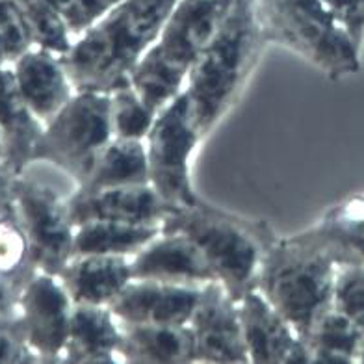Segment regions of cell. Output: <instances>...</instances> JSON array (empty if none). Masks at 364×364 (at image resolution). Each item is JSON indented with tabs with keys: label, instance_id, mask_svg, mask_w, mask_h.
Wrapping results in <instances>:
<instances>
[{
	"label": "cell",
	"instance_id": "1",
	"mask_svg": "<svg viewBox=\"0 0 364 364\" xmlns=\"http://www.w3.org/2000/svg\"><path fill=\"white\" fill-rule=\"evenodd\" d=\"M177 0H123L75 38L63 68L77 91L112 93L130 84V75L159 39Z\"/></svg>",
	"mask_w": 364,
	"mask_h": 364
},
{
	"label": "cell",
	"instance_id": "2",
	"mask_svg": "<svg viewBox=\"0 0 364 364\" xmlns=\"http://www.w3.org/2000/svg\"><path fill=\"white\" fill-rule=\"evenodd\" d=\"M255 0H232L186 80L193 125L205 141L238 102L264 50Z\"/></svg>",
	"mask_w": 364,
	"mask_h": 364
},
{
	"label": "cell",
	"instance_id": "3",
	"mask_svg": "<svg viewBox=\"0 0 364 364\" xmlns=\"http://www.w3.org/2000/svg\"><path fill=\"white\" fill-rule=\"evenodd\" d=\"M162 230L190 236L235 301L257 287L264 257L279 238L264 220L223 210L203 197L196 205L175 208Z\"/></svg>",
	"mask_w": 364,
	"mask_h": 364
},
{
	"label": "cell",
	"instance_id": "4",
	"mask_svg": "<svg viewBox=\"0 0 364 364\" xmlns=\"http://www.w3.org/2000/svg\"><path fill=\"white\" fill-rule=\"evenodd\" d=\"M232 0H177L159 39L130 75V86L159 114L186 87L188 75L216 34Z\"/></svg>",
	"mask_w": 364,
	"mask_h": 364
},
{
	"label": "cell",
	"instance_id": "5",
	"mask_svg": "<svg viewBox=\"0 0 364 364\" xmlns=\"http://www.w3.org/2000/svg\"><path fill=\"white\" fill-rule=\"evenodd\" d=\"M336 268L326 253L284 236L264 257L257 288L305 342L333 309Z\"/></svg>",
	"mask_w": 364,
	"mask_h": 364
},
{
	"label": "cell",
	"instance_id": "6",
	"mask_svg": "<svg viewBox=\"0 0 364 364\" xmlns=\"http://www.w3.org/2000/svg\"><path fill=\"white\" fill-rule=\"evenodd\" d=\"M255 6L264 41L288 48L329 80L350 78L363 68V50L316 0H255Z\"/></svg>",
	"mask_w": 364,
	"mask_h": 364
},
{
	"label": "cell",
	"instance_id": "7",
	"mask_svg": "<svg viewBox=\"0 0 364 364\" xmlns=\"http://www.w3.org/2000/svg\"><path fill=\"white\" fill-rule=\"evenodd\" d=\"M112 139L110 93L77 91L45 125L34 149V162L53 164L78 186Z\"/></svg>",
	"mask_w": 364,
	"mask_h": 364
},
{
	"label": "cell",
	"instance_id": "8",
	"mask_svg": "<svg viewBox=\"0 0 364 364\" xmlns=\"http://www.w3.org/2000/svg\"><path fill=\"white\" fill-rule=\"evenodd\" d=\"M145 141L149 184L173 208L196 205L201 197L192 178V156L203 139L182 91L156 114Z\"/></svg>",
	"mask_w": 364,
	"mask_h": 364
},
{
	"label": "cell",
	"instance_id": "9",
	"mask_svg": "<svg viewBox=\"0 0 364 364\" xmlns=\"http://www.w3.org/2000/svg\"><path fill=\"white\" fill-rule=\"evenodd\" d=\"M14 205L34 268L58 275L73 259L75 225L69 220L68 199L45 182L21 173L15 181Z\"/></svg>",
	"mask_w": 364,
	"mask_h": 364
},
{
	"label": "cell",
	"instance_id": "10",
	"mask_svg": "<svg viewBox=\"0 0 364 364\" xmlns=\"http://www.w3.org/2000/svg\"><path fill=\"white\" fill-rule=\"evenodd\" d=\"M73 307L71 296L54 273L36 269L24 283L17 312L39 363H63Z\"/></svg>",
	"mask_w": 364,
	"mask_h": 364
},
{
	"label": "cell",
	"instance_id": "11",
	"mask_svg": "<svg viewBox=\"0 0 364 364\" xmlns=\"http://www.w3.org/2000/svg\"><path fill=\"white\" fill-rule=\"evenodd\" d=\"M188 326L196 344V363H250L238 301L229 296L220 281L203 284L201 297Z\"/></svg>",
	"mask_w": 364,
	"mask_h": 364
},
{
	"label": "cell",
	"instance_id": "12",
	"mask_svg": "<svg viewBox=\"0 0 364 364\" xmlns=\"http://www.w3.org/2000/svg\"><path fill=\"white\" fill-rule=\"evenodd\" d=\"M238 309L251 364L311 363L307 344L259 288L245 294Z\"/></svg>",
	"mask_w": 364,
	"mask_h": 364
},
{
	"label": "cell",
	"instance_id": "13",
	"mask_svg": "<svg viewBox=\"0 0 364 364\" xmlns=\"http://www.w3.org/2000/svg\"><path fill=\"white\" fill-rule=\"evenodd\" d=\"M203 287L159 281H130L110 311L121 326H188Z\"/></svg>",
	"mask_w": 364,
	"mask_h": 364
},
{
	"label": "cell",
	"instance_id": "14",
	"mask_svg": "<svg viewBox=\"0 0 364 364\" xmlns=\"http://www.w3.org/2000/svg\"><path fill=\"white\" fill-rule=\"evenodd\" d=\"M175 210L151 184L119 186L99 192H75L68 197L69 220L75 227L86 221H119L134 225H162Z\"/></svg>",
	"mask_w": 364,
	"mask_h": 364
},
{
	"label": "cell",
	"instance_id": "15",
	"mask_svg": "<svg viewBox=\"0 0 364 364\" xmlns=\"http://www.w3.org/2000/svg\"><path fill=\"white\" fill-rule=\"evenodd\" d=\"M132 281L203 284L218 281L201 247L182 232H160L130 257Z\"/></svg>",
	"mask_w": 364,
	"mask_h": 364
},
{
	"label": "cell",
	"instance_id": "16",
	"mask_svg": "<svg viewBox=\"0 0 364 364\" xmlns=\"http://www.w3.org/2000/svg\"><path fill=\"white\" fill-rule=\"evenodd\" d=\"M21 95L43 125L53 119L77 93L62 56L48 48L32 47L11 63Z\"/></svg>",
	"mask_w": 364,
	"mask_h": 364
},
{
	"label": "cell",
	"instance_id": "17",
	"mask_svg": "<svg viewBox=\"0 0 364 364\" xmlns=\"http://www.w3.org/2000/svg\"><path fill=\"white\" fill-rule=\"evenodd\" d=\"M290 236L326 253L336 266L364 264V192L348 196L307 229Z\"/></svg>",
	"mask_w": 364,
	"mask_h": 364
},
{
	"label": "cell",
	"instance_id": "18",
	"mask_svg": "<svg viewBox=\"0 0 364 364\" xmlns=\"http://www.w3.org/2000/svg\"><path fill=\"white\" fill-rule=\"evenodd\" d=\"M58 277L77 305L110 307L132 281L130 257L121 255H77Z\"/></svg>",
	"mask_w": 364,
	"mask_h": 364
},
{
	"label": "cell",
	"instance_id": "19",
	"mask_svg": "<svg viewBox=\"0 0 364 364\" xmlns=\"http://www.w3.org/2000/svg\"><path fill=\"white\" fill-rule=\"evenodd\" d=\"M45 125L21 95L11 65L0 68V136L2 160L15 173H24L34 162V149Z\"/></svg>",
	"mask_w": 364,
	"mask_h": 364
},
{
	"label": "cell",
	"instance_id": "20",
	"mask_svg": "<svg viewBox=\"0 0 364 364\" xmlns=\"http://www.w3.org/2000/svg\"><path fill=\"white\" fill-rule=\"evenodd\" d=\"M121 336L123 327L110 307L75 303L63 363H119Z\"/></svg>",
	"mask_w": 364,
	"mask_h": 364
},
{
	"label": "cell",
	"instance_id": "21",
	"mask_svg": "<svg viewBox=\"0 0 364 364\" xmlns=\"http://www.w3.org/2000/svg\"><path fill=\"white\" fill-rule=\"evenodd\" d=\"M119 363L190 364L196 344L190 326H121Z\"/></svg>",
	"mask_w": 364,
	"mask_h": 364
},
{
	"label": "cell",
	"instance_id": "22",
	"mask_svg": "<svg viewBox=\"0 0 364 364\" xmlns=\"http://www.w3.org/2000/svg\"><path fill=\"white\" fill-rule=\"evenodd\" d=\"M149 184L147 153L141 139L114 138L99 154L90 175L77 186L78 192Z\"/></svg>",
	"mask_w": 364,
	"mask_h": 364
},
{
	"label": "cell",
	"instance_id": "23",
	"mask_svg": "<svg viewBox=\"0 0 364 364\" xmlns=\"http://www.w3.org/2000/svg\"><path fill=\"white\" fill-rule=\"evenodd\" d=\"M162 232V225H134L119 221H86L75 227L73 257L121 255L132 257Z\"/></svg>",
	"mask_w": 364,
	"mask_h": 364
},
{
	"label": "cell",
	"instance_id": "24",
	"mask_svg": "<svg viewBox=\"0 0 364 364\" xmlns=\"http://www.w3.org/2000/svg\"><path fill=\"white\" fill-rule=\"evenodd\" d=\"M311 363L353 364L359 363L364 333L335 307L323 314L305 341Z\"/></svg>",
	"mask_w": 364,
	"mask_h": 364
},
{
	"label": "cell",
	"instance_id": "25",
	"mask_svg": "<svg viewBox=\"0 0 364 364\" xmlns=\"http://www.w3.org/2000/svg\"><path fill=\"white\" fill-rule=\"evenodd\" d=\"M11 2L23 14L34 38V45L48 48L60 56L69 53L75 38L69 32L62 15L48 4V0H11Z\"/></svg>",
	"mask_w": 364,
	"mask_h": 364
},
{
	"label": "cell",
	"instance_id": "26",
	"mask_svg": "<svg viewBox=\"0 0 364 364\" xmlns=\"http://www.w3.org/2000/svg\"><path fill=\"white\" fill-rule=\"evenodd\" d=\"M112 95V129L114 138L121 139H141L147 138L149 130L153 127L156 114H154L136 93L130 84L117 87Z\"/></svg>",
	"mask_w": 364,
	"mask_h": 364
},
{
	"label": "cell",
	"instance_id": "27",
	"mask_svg": "<svg viewBox=\"0 0 364 364\" xmlns=\"http://www.w3.org/2000/svg\"><path fill=\"white\" fill-rule=\"evenodd\" d=\"M333 307L364 333V264H344L336 268Z\"/></svg>",
	"mask_w": 364,
	"mask_h": 364
},
{
	"label": "cell",
	"instance_id": "28",
	"mask_svg": "<svg viewBox=\"0 0 364 364\" xmlns=\"http://www.w3.org/2000/svg\"><path fill=\"white\" fill-rule=\"evenodd\" d=\"M0 273L28 279L36 273L30 260L28 240L17 218L0 220Z\"/></svg>",
	"mask_w": 364,
	"mask_h": 364
},
{
	"label": "cell",
	"instance_id": "29",
	"mask_svg": "<svg viewBox=\"0 0 364 364\" xmlns=\"http://www.w3.org/2000/svg\"><path fill=\"white\" fill-rule=\"evenodd\" d=\"M0 38L4 41L11 63L34 45L28 24L11 0H0Z\"/></svg>",
	"mask_w": 364,
	"mask_h": 364
},
{
	"label": "cell",
	"instance_id": "30",
	"mask_svg": "<svg viewBox=\"0 0 364 364\" xmlns=\"http://www.w3.org/2000/svg\"><path fill=\"white\" fill-rule=\"evenodd\" d=\"M39 363L26 341L19 312L15 316L0 320V364H32Z\"/></svg>",
	"mask_w": 364,
	"mask_h": 364
},
{
	"label": "cell",
	"instance_id": "31",
	"mask_svg": "<svg viewBox=\"0 0 364 364\" xmlns=\"http://www.w3.org/2000/svg\"><path fill=\"white\" fill-rule=\"evenodd\" d=\"M121 2L123 0H77V14H75L73 23L69 24L73 38L86 32L90 26H93L97 21H101L108 11L114 10Z\"/></svg>",
	"mask_w": 364,
	"mask_h": 364
},
{
	"label": "cell",
	"instance_id": "32",
	"mask_svg": "<svg viewBox=\"0 0 364 364\" xmlns=\"http://www.w3.org/2000/svg\"><path fill=\"white\" fill-rule=\"evenodd\" d=\"M28 279L0 273V320L17 314V311H19L21 290H23L24 283Z\"/></svg>",
	"mask_w": 364,
	"mask_h": 364
},
{
	"label": "cell",
	"instance_id": "33",
	"mask_svg": "<svg viewBox=\"0 0 364 364\" xmlns=\"http://www.w3.org/2000/svg\"><path fill=\"white\" fill-rule=\"evenodd\" d=\"M344 6V28L353 43L363 50L364 47V0H342Z\"/></svg>",
	"mask_w": 364,
	"mask_h": 364
},
{
	"label": "cell",
	"instance_id": "34",
	"mask_svg": "<svg viewBox=\"0 0 364 364\" xmlns=\"http://www.w3.org/2000/svg\"><path fill=\"white\" fill-rule=\"evenodd\" d=\"M19 177V173L0 159V220L15 218V205H14V190L15 181Z\"/></svg>",
	"mask_w": 364,
	"mask_h": 364
},
{
	"label": "cell",
	"instance_id": "35",
	"mask_svg": "<svg viewBox=\"0 0 364 364\" xmlns=\"http://www.w3.org/2000/svg\"><path fill=\"white\" fill-rule=\"evenodd\" d=\"M48 4L53 6L54 10L58 11V14L62 15V19L65 21V24L73 23V19H75V14H77V0H48ZM71 32V30H69Z\"/></svg>",
	"mask_w": 364,
	"mask_h": 364
},
{
	"label": "cell",
	"instance_id": "36",
	"mask_svg": "<svg viewBox=\"0 0 364 364\" xmlns=\"http://www.w3.org/2000/svg\"><path fill=\"white\" fill-rule=\"evenodd\" d=\"M6 65H11V60L10 54H8V50L4 47V41L0 38V68H6Z\"/></svg>",
	"mask_w": 364,
	"mask_h": 364
},
{
	"label": "cell",
	"instance_id": "37",
	"mask_svg": "<svg viewBox=\"0 0 364 364\" xmlns=\"http://www.w3.org/2000/svg\"><path fill=\"white\" fill-rule=\"evenodd\" d=\"M359 363L364 364V346H363V350H360V355H359Z\"/></svg>",
	"mask_w": 364,
	"mask_h": 364
},
{
	"label": "cell",
	"instance_id": "38",
	"mask_svg": "<svg viewBox=\"0 0 364 364\" xmlns=\"http://www.w3.org/2000/svg\"><path fill=\"white\" fill-rule=\"evenodd\" d=\"M0 159H2V136H0Z\"/></svg>",
	"mask_w": 364,
	"mask_h": 364
}]
</instances>
